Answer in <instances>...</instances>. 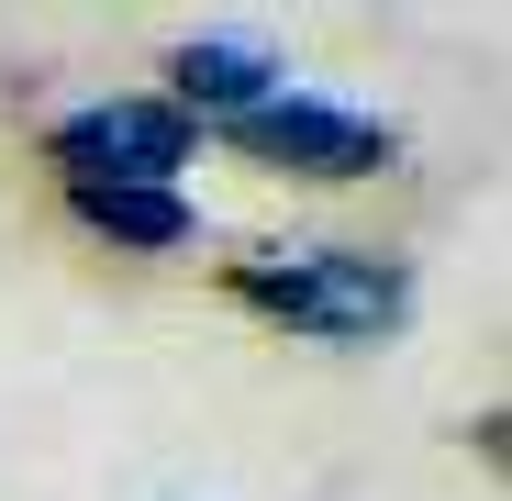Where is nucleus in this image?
I'll return each mask as SVG.
<instances>
[{
	"label": "nucleus",
	"mask_w": 512,
	"mask_h": 501,
	"mask_svg": "<svg viewBox=\"0 0 512 501\" xmlns=\"http://www.w3.org/2000/svg\"><path fill=\"white\" fill-rule=\"evenodd\" d=\"M234 312H256L268 334H301V346H379V334L412 323V257H379V245H323V234H279L245 245L223 268Z\"/></svg>",
	"instance_id": "f257e3e1"
},
{
	"label": "nucleus",
	"mask_w": 512,
	"mask_h": 501,
	"mask_svg": "<svg viewBox=\"0 0 512 501\" xmlns=\"http://www.w3.org/2000/svg\"><path fill=\"white\" fill-rule=\"evenodd\" d=\"M67 223L90 245H112V257H179V245H201L190 190H67Z\"/></svg>",
	"instance_id": "39448f33"
},
{
	"label": "nucleus",
	"mask_w": 512,
	"mask_h": 501,
	"mask_svg": "<svg viewBox=\"0 0 512 501\" xmlns=\"http://www.w3.org/2000/svg\"><path fill=\"white\" fill-rule=\"evenodd\" d=\"M279 90H290V56L256 34V23H201V34L167 45V101H179L201 134L245 123L256 101H279Z\"/></svg>",
	"instance_id": "20e7f679"
},
{
	"label": "nucleus",
	"mask_w": 512,
	"mask_h": 501,
	"mask_svg": "<svg viewBox=\"0 0 512 501\" xmlns=\"http://www.w3.org/2000/svg\"><path fill=\"white\" fill-rule=\"evenodd\" d=\"M212 145H234L245 167H268V179H301V190H357V179H379V167L401 156V134L379 123V112H357V101H334V90H290L279 101H256L245 123H223Z\"/></svg>",
	"instance_id": "7ed1b4c3"
},
{
	"label": "nucleus",
	"mask_w": 512,
	"mask_h": 501,
	"mask_svg": "<svg viewBox=\"0 0 512 501\" xmlns=\"http://www.w3.org/2000/svg\"><path fill=\"white\" fill-rule=\"evenodd\" d=\"M201 123L167 101V90H90L45 123V167L56 190H190L201 167Z\"/></svg>",
	"instance_id": "f03ea898"
}]
</instances>
